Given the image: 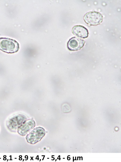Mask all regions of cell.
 <instances>
[{
    "label": "cell",
    "instance_id": "6da1fadb",
    "mask_svg": "<svg viewBox=\"0 0 121 162\" xmlns=\"http://www.w3.org/2000/svg\"><path fill=\"white\" fill-rule=\"evenodd\" d=\"M19 44L15 40L6 37H0V50L8 53L18 52Z\"/></svg>",
    "mask_w": 121,
    "mask_h": 162
},
{
    "label": "cell",
    "instance_id": "8992f818",
    "mask_svg": "<svg viewBox=\"0 0 121 162\" xmlns=\"http://www.w3.org/2000/svg\"><path fill=\"white\" fill-rule=\"evenodd\" d=\"M85 43V41L84 40L74 37L69 39L67 43V47L70 50L77 51L82 48Z\"/></svg>",
    "mask_w": 121,
    "mask_h": 162
},
{
    "label": "cell",
    "instance_id": "277c9868",
    "mask_svg": "<svg viewBox=\"0 0 121 162\" xmlns=\"http://www.w3.org/2000/svg\"><path fill=\"white\" fill-rule=\"evenodd\" d=\"M85 22L90 26L100 24L103 21V16L99 12L95 11L86 13L83 17Z\"/></svg>",
    "mask_w": 121,
    "mask_h": 162
},
{
    "label": "cell",
    "instance_id": "7a4b0ae2",
    "mask_svg": "<svg viewBox=\"0 0 121 162\" xmlns=\"http://www.w3.org/2000/svg\"><path fill=\"white\" fill-rule=\"evenodd\" d=\"M26 116L23 115L18 114L10 118L7 122L6 126L11 132H15L18 127L27 120Z\"/></svg>",
    "mask_w": 121,
    "mask_h": 162
},
{
    "label": "cell",
    "instance_id": "52a82bcc",
    "mask_svg": "<svg viewBox=\"0 0 121 162\" xmlns=\"http://www.w3.org/2000/svg\"><path fill=\"white\" fill-rule=\"evenodd\" d=\"M72 31L73 34L79 37L86 38L88 36V29L81 25L74 26L72 29Z\"/></svg>",
    "mask_w": 121,
    "mask_h": 162
},
{
    "label": "cell",
    "instance_id": "5b68a950",
    "mask_svg": "<svg viewBox=\"0 0 121 162\" xmlns=\"http://www.w3.org/2000/svg\"><path fill=\"white\" fill-rule=\"evenodd\" d=\"M35 126V122L32 119H29L25 120L18 127L17 132L20 135L25 136Z\"/></svg>",
    "mask_w": 121,
    "mask_h": 162
},
{
    "label": "cell",
    "instance_id": "3957f363",
    "mask_svg": "<svg viewBox=\"0 0 121 162\" xmlns=\"http://www.w3.org/2000/svg\"><path fill=\"white\" fill-rule=\"evenodd\" d=\"M45 134V131L42 127H39L34 129L26 136L27 142L34 144L40 141Z\"/></svg>",
    "mask_w": 121,
    "mask_h": 162
}]
</instances>
